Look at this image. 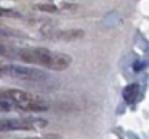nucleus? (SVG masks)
Segmentation results:
<instances>
[{
	"instance_id": "1a4fd4ad",
	"label": "nucleus",
	"mask_w": 149,
	"mask_h": 139,
	"mask_svg": "<svg viewBox=\"0 0 149 139\" xmlns=\"http://www.w3.org/2000/svg\"><path fill=\"white\" fill-rule=\"evenodd\" d=\"M37 8L42 11H48V13H56L58 11V8L55 5H37Z\"/></svg>"
},
{
	"instance_id": "f257e3e1",
	"label": "nucleus",
	"mask_w": 149,
	"mask_h": 139,
	"mask_svg": "<svg viewBox=\"0 0 149 139\" xmlns=\"http://www.w3.org/2000/svg\"><path fill=\"white\" fill-rule=\"evenodd\" d=\"M18 58L27 64H39L52 69V71H66L71 66L72 58L66 53L52 51L43 46H32L23 48L18 51Z\"/></svg>"
},
{
	"instance_id": "0eeeda50",
	"label": "nucleus",
	"mask_w": 149,
	"mask_h": 139,
	"mask_svg": "<svg viewBox=\"0 0 149 139\" xmlns=\"http://www.w3.org/2000/svg\"><path fill=\"white\" fill-rule=\"evenodd\" d=\"M11 53H15V50L11 48L10 45H7L5 42H0V56H7V58H13L15 55H11Z\"/></svg>"
},
{
	"instance_id": "9d476101",
	"label": "nucleus",
	"mask_w": 149,
	"mask_h": 139,
	"mask_svg": "<svg viewBox=\"0 0 149 139\" xmlns=\"http://www.w3.org/2000/svg\"><path fill=\"white\" fill-rule=\"evenodd\" d=\"M0 16H16V13L11 11V10H7V8L0 7Z\"/></svg>"
},
{
	"instance_id": "39448f33",
	"label": "nucleus",
	"mask_w": 149,
	"mask_h": 139,
	"mask_svg": "<svg viewBox=\"0 0 149 139\" xmlns=\"http://www.w3.org/2000/svg\"><path fill=\"white\" fill-rule=\"evenodd\" d=\"M53 39L61 40V42H75V40L84 37V30H77V29H71V30H59V32L53 34Z\"/></svg>"
},
{
	"instance_id": "423d86ee",
	"label": "nucleus",
	"mask_w": 149,
	"mask_h": 139,
	"mask_svg": "<svg viewBox=\"0 0 149 139\" xmlns=\"http://www.w3.org/2000/svg\"><path fill=\"white\" fill-rule=\"evenodd\" d=\"M138 96H139V86L138 85H128V86H125V90H123V99L128 104H133L138 99Z\"/></svg>"
},
{
	"instance_id": "f03ea898",
	"label": "nucleus",
	"mask_w": 149,
	"mask_h": 139,
	"mask_svg": "<svg viewBox=\"0 0 149 139\" xmlns=\"http://www.w3.org/2000/svg\"><path fill=\"white\" fill-rule=\"evenodd\" d=\"M3 96H7L21 110H26V112H42V110L48 109V104L43 98H40L39 94L29 93V91L10 88V90L3 91Z\"/></svg>"
},
{
	"instance_id": "6e6552de",
	"label": "nucleus",
	"mask_w": 149,
	"mask_h": 139,
	"mask_svg": "<svg viewBox=\"0 0 149 139\" xmlns=\"http://www.w3.org/2000/svg\"><path fill=\"white\" fill-rule=\"evenodd\" d=\"M10 110H11V106L8 104V101L0 96V112H10Z\"/></svg>"
},
{
	"instance_id": "7ed1b4c3",
	"label": "nucleus",
	"mask_w": 149,
	"mask_h": 139,
	"mask_svg": "<svg viewBox=\"0 0 149 139\" xmlns=\"http://www.w3.org/2000/svg\"><path fill=\"white\" fill-rule=\"evenodd\" d=\"M0 75L15 78V80H23V82H42L48 78L47 72L40 71V69L27 67V66H15V64L2 66L0 67Z\"/></svg>"
},
{
	"instance_id": "9b49d317",
	"label": "nucleus",
	"mask_w": 149,
	"mask_h": 139,
	"mask_svg": "<svg viewBox=\"0 0 149 139\" xmlns=\"http://www.w3.org/2000/svg\"><path fill=\"white\" fill-rule=\"evenodd\" d=\"M24 139H58V136H45V138H24Z\"/></svg>"
},
{
	"instance_id": "20e7f679",
	"label": "nucleus",
	"mask_w": 149,
	"mask_h": 139,
	"mask_svg": "<svg viewBox=\"0 0 149 139\" xmlns=\"http://www.w3.org/2000/svg\"><path fill=\"white\" fill-rule=\"evenodd\" d=\"M42 120H19V118H2L0 120V133L5 131H31L39 126H45Z\"/></svg>"
}]
</instances>
